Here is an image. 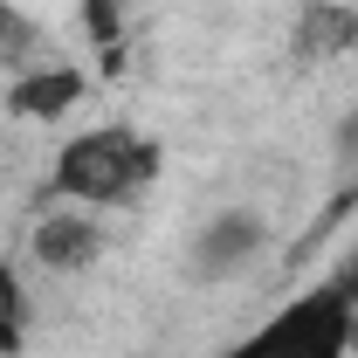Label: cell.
I'll use <instances>...</instances> for the list:
<instances>
[{"label":"cell","mask_w":358,"mask_h":358,"mask_svg":"<svg viewBox=\"0 0 358 358\" xmlns=\"http://www.w3.org/2000/svg\"><path fill=\"white\" fill-rule=\"evenodd\" d=\"M159 173H166L159 138H145L138 124H90V131L62 138V152L48 166V193L96 207V214H117V207H138L159 186Z\"/></svg>","instance_id":"cell-1"},{"label":"cell","mask_w":358,"mask_h":358,"mask_svg":"<svg viewBox=\"0 0 358 358\" xmlns=\"http://www.w3.org/2000/svg\"><path fill=\"white\" fill-rule=\"evenodd\" d=\"M358 345V262L296 289L234 345L227 358H352Z\"/></svg>","instance_id":"cell-2"},{"label":"cell","mask_w":358,"mask_h":358,"mask_svg":"<svg viewBox=\"0 0 358 358\" xmlns=\"http://www.w3.org/2000/svg\"><path fill=\"white\" fill-rule=\"evenodd\" d=\"M262 248H268L262 214L255 207H221L214 221H200L193 248H186V268L200 282H234V275H248V268L262 262Z\"/></svg>","instance_id":"cell-3"},{"label":"cell","mask_w":358,"mask_h":358,"mask_svg":"<svg viewBox=\"0 0 358 358\" xmlns=\"http://www.w3.org/2000/svg\"><path fill=\"white\" fill-rule=\"evenodd\" d=\"M110 248V227L96 207H76V200H62V207H48L35 234H28V255L48 268V275H83L96 268V255Z\"/></svg>","instance_id":"cell-4"},{"label":"cell","mask_w":358,"mask_h":358,"mask_svg":"<svg viewBox=\"0 0 358 358\" xmlns=\"http://www.w3.org/2000/svg\"><path fill=\"white\" fill-rule=\"evenodd\" d=\"M76 103H83V69H69V62H35V69H21L7 83V110L14 117H35V124L69 117Z\"/></svg>","instance_id":"cell-5"},{"label":"cell","mask_w":358,"mask_h":358,"mask_svg":"<svg viewBox=\"0 0 358 358\" xmlns=\"http://www.w3.org/2000/svg\"><path fill=\"white\" fill-rule=\"evenodd\" d=\"M345 48H358V7H345V0H310L296 14V55L303 62H331Z\"/></svg>","instance_id":"cell-6"},{"label":"cell","mask_w":358,"mask_h":358,"mask_svg":"<svg viewBox=\"0 0 358 358\" xmlns=\"http://www.w3.org/2000/svg\"><path fill=\"white\" fill-rule=\"evenodd\" d=\"M42 55H48V35H42V21H35L28 7L0 0V69H7V76H21V69H35Z\"/></svg>","instance_id":"cell-7"},{"label":"cell","mask_w":358,"mask_h":358,"mask_svg":"<svg viewBox=\"0 0 358 358\" xmlns=\"http://www.w3.org/2000/svg\"><path fill=\"white\" fill-rule=\"evenodd\" d=\"M28 317H35L28 282L14 275V262H0V352H14V345L28 338Z\"/></svg>","instance_id":"cell-8"},{"label":"cell","mask_w":358,"mask_h":358,"mask_svg":"<svg viewBox=\"0 0 358 358\" xmlns=\"http://www.w3.org/2000/svg\"><path fill=\"white\" fill-rule=\"evenodd\" d=\"M338 152H345V159H352V166H358V110H352V117H345V124H338Z\"/></svg>","instance_id":"cell-9"}]
</instances>
